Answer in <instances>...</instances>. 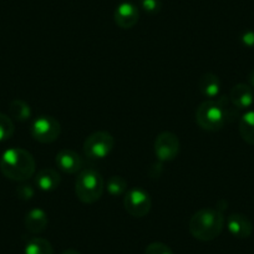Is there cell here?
Here are the masks:
<instances>
[{
  "label": "cell",
  "mask_w": 254,
  "mask_h": 254,
  "mask_svg": "<svg viewBox=\"0 0 254 254\" xmlns=\"http://www.w3.org/2000/svg\"><path fill=\"white\" fill-rule=\"evenodd\" d=\"M35 160L24 148H9L0 157V171L6 178L15 182H25L35 173Z\"/></svg>",
  "instance_id": "6da1fadb"
},
{
  "label": "cell",
  "mask_w": 254,
  "mask_h": 254,
  "mask_svg": "<svg viewBox=\"0 0 254 254\" xmlns=\"http://www.w3.org/2000/svg\"><path fill=\"white\" fill-rule=\"evenodd\" d=\"M224 214L219 208H202L190 217L188 229L196 239L209 242L222 233Z\"/></svg>",
  "instance_id": "7a4b0ae2"
},
{
  "label": "cell",
  "mask_w": 254,
  "mask_h": 254,
  "mask_svg": "<svg viewBox=\"0 0 254 254\" xmlns=\"http://www.w3.org/2000/svg\"><path fill=\"white\" fill-rule=\"evenodd\" d=\"M228 116V100L226 99H219L218 101L208 100L202 102L196 111V121L198 126L211 132L223 128Z\"/></svg>",
  "instance_id": "3957f363"
},
{
  "label": "cell",
  "mask_w": 254,
  "mask_h": 254,
  "mask_svg": "<svg viewBox=\"0 0 254 254\" xmlns=\"http://www.w3.org/2000/svg\"><path fill=\"white\" fill-rule=\"evenodd\" d=\"M105 190V181L95 168H84L79 172L75 183V193L82 203L92 204L101 198Z\"/></svg>",
  "instance_id": "277c9868"
},
{
  "label": "cell",
  "mask_w": 254,
  "mask_h": 254,
  "mask_svg": "<svg viewBox=\"0 0 254 254\" xmlns=\"http://www.w3.org/2000/svg\"><path fill=\"white\" fill-rule=\"evenodd\" d=\"M115 140L111 133L97 131L91 133L84 142V153L89 160H102L114 150Z\"/></svg>",
  "instance_id": "5b68a950"
},
{
  "label": "cell",
  "mask_w": 254,
  "mask_h": 254,
  "mask_svg": "<svg viewBox=\"0 0 254 254\" xmlns=\"http://www.w3.org/2000/svg\"><path fill=\"white\" fill-rule=\"evenodd\" d=\"M61 125L53 116H39L30 126V135L40 143H51L60 137Z\"/></svg>",
  "instance_id": "8992f818"
},
{
  "label": "cell",
  "mask_w": 254,
  "mask_h": 254,
  "mask_svg": "<svg viewBox=\"0 0 254 254\" xmlns=\"http://www.w3.org/2000/svg\"><path fill=\"white\" fill-rule=\"evenodd\" d=\"M124 206L127 213H130L132 217H145L150 213L151 207H152V201L145 190L140 187L131 188L125 193Z\"/></svg>",
  "instance_id": "52a82bcc"
},
{
  "label": "cell",
  "mask_w": 254,
  "mask_h": 254,
  "mask_svg": "<svg viewBox=\"0 0 254 254\" xmlns=\"http://www.w3.org/2000/svg\"><path fill=\"white\" fill-rule=\"evenodd\" d=\"M181 143L177 135L170 131L161 132L155 141V156L160 162H171L180 153Z\"/></svg>",
  "instance_id": "ba28073f"
},
{
  "label": "cell",
  "mask_w": 254,
  "mask_h": 254,
  "mask_svg": "<svg viewBox=\"0 0 254 254\" xmlns=\"http://www.w3.org/2000/svg\"><path fill=\"white\" fill-rule=\"evenodd\" d=\"M55 162L63 172L69 173V175H74V173L84 170V160H82L81 156L75 151L69 150V148H64V150L59 151Z\"/></svg>",
  "instance_id": "9c48e42d"
},
{
  "label": "cell",
  "mask_w": 254,
  "mask_h": 254,
  "mask_svg": "<svg viewBox=\"0 0 254 254\" xmlns=\"http://www.w3.org/2000/svg\"><path fill=\"white\" fill-rule=\"evenodd\" d=\"M115 23L121 29H131L138 23L140 11L137 6L132 3H121L114 13Z\"/></svg>",
  "instance_id": "30bf717a"
},
{
  "label": "cell",
  "mask_w": 254,
  "mask_h": 254,
  "mask_svg": "<svg viewBox=\"0 0 254 254\" xmlns=\"http://www.w3.org/2000/svg\"><path fill=\"white\" fill-rule=\"evenodd\" d=\"M227 228L229 233L239 239H246L251 237L253 232V224L251 219L241 213H233L227 219Z\"/></svg>",
  "instance_id": "8fae6325"
},
{
  "label": "cell",
  "mask_w": 254,
  "mask_h": 254,
  "mask_svg": "<svg viewBox=\"0 0 254 254\" xmlns=\"http://www.w3.org/2000/svg\"><path fill=\"white\" fill-rule=\"evenodd\" d=\"M229 101L236 109H249L254 102L253 89L247 84H237L231 90Z\"/></svg>",
  "instance_id": "7c38bea8"
},
{
  "label": "cell",
  "mask_w": 254,
  "mask_h": 254,
  "mask_svg": "<svg viewBox=\"0 0 254 254\" xmlns=\"http://www.w3.org/2000/svg\"><path fill=\"white\" fill-rule=\"evenodd\" d=\"M24 224H25V228L30 233H41V232L45 231L49 224L48 214L41 208L30 209L26 213L25 219H24Z\"/></svg>",
  "instance_id": "4fadbf2b"
},
{
  "label": "cell",
  "mask_w": 254,
  "mask_h": 254,
  "mask_svg": "<svg viewBox=\"0 0 254 254\" xmlns=\"http://www.w3.org/2000/svg\"><path fill=\"white\" fill-rule=\"evenodd\" d=\"M61 182L60 175L54 168H43L35 176V185L44 192L56 190Z\"/></svg>",
  "instance_id": "5bb4252c"
},
{
  "label": "cell",
  "mask_w": 254,
  "mask_h": 254,
  "mask_svg": "<svg viewBox=\"0 0 254 254\" xmlns=\"http://www.w3.org/2000/svg\"><path fill=\"white\" fill-rule=\"evenodd\" d=\"M198 90L203 96L208 99H214L221 92V81L218 76L212 72L203 74L198 80Z\"/></svg>",
  "instance_id": "9a60e30c"
},
{
  "label": "cell",
  "mask_w": 254,
  "mask_h": 254,
  "mask_svg": "<svg viewBox=\"0 0 254 254\" xmlns=\"http://www.w3.org/2000/svg\"><path fill=\"white\" fill-rule=\"evenodd\" d=\"M239 135L244 142L254 146V111L242 115L239 120Z\"/></svg>",
  "instance_id": "2e32d148"
},
{
  "label": "cell",
  "mask_w": 254,
  "mask_h": 254,
  "mask_svg": "<svg viewBox=\"0 0 254 254\" xmlns=\"http://www.w3.org/2000/svg\"><path fill=\"white\" fill-rule=\"evenodd\" d=\"M9 114H10V117H13L16 121L24 122L28 121L31 117V109L28 102H25L24 100L16 99L10 102Z\"/></svg>",
  "instance_id": "e0dca14e"
},
{
  "label": "cell",
  "mask_w": 254,
  "mask_h": 254,
  "mask_svg": "<svg viewBox=\"0 0 254 254\" xmlns=\"http://www.w3.org/2000/svg\"><path fill=\"white\" fill-rule=\"evenodd\" d=\"M24 254H54V248L45 238H31L26 243Z\"/></svg>",
  "instance_id": "ac0fdd59"
},
{
  "label": "cell",
  "mask_w": 254,
  "mask_h": 254,
  "mask_svg": "<svg viewBox=\"0 0 254 254\" xmlns=\"http://www.w3.org/2000/svg\"><path fill=\"white\" fill-rule=\"evenodd\" d=\"M106 190L111 196H122L127 192V181L121 176H111L106 182Z\"/></svg>",
  "instance_id": "d6986e66"
},
{
  "label": "cell",
  "mask_w": 254,
  "mask_h": 254,
  "mask_svg": "<svg viewBox=\"0 0 254 254\" xmlns=\"http://www.w3.org/2000/svg\"><path fill=\"white\" fill-rule=\"evenodd\" d=\"M15 127L11 117L0 112V142L9 140L14 135Z\"/></svg>",
  "instance_id": "ffe728a7"
},
{
  "label": "cell",
  "mask_w": 254,
  "mask_h": 254,
  "mask_svg": "<svg viewBox=\"0 0 254 254\" xmlns=\"http://www.w3.org/2000/svg\"><path fill=\"white\" fill-rule=\"evenodd\" d=\"M140 5L145 13L151 14V15L158 14L162 9L161 0H140Z\"/></svg>",
  "instance_id": "44dd1931"
},
{
  "label": "cell",
  "mask_w": 254,
  "mask_h": 254,
  "mask_svg": "<svg viewBox=\"0 0 254 254\" xmlns=\"http://www.w3.org/2000/svg\"><path fill=\"white\" fill-rule=\"evenodd\" d=\"M145 254H173L172 249L162 242H153L146 247Z\"/></svg>",
  "instance_id": "7402d4cb"
},
{
  "label": "cell",
  "mask_w": 254,
  "mask_h": 254,
  "mask_svg": "<svg viewBox=\"0 0 254 254\" xmlns=\"http://www.w3.org/2000/svg\"><path fill=\"white\" fill-rule=\"evenodd\" d=\"M16 194L23 201H30L34 197V194H35V190H34V187L31 185L23 183V185L18 186V188H16Z\"/></svg>",
  "instance_id": "603a6c76"
},
{
  "label": "cell",
  "mask_w": 254,
  "mask_h": 254,
  "mask_svg": "<svg viewBox=\"0 0 254 254\" xmlns=\"http://www.w3.org/2000/svg\"><path fill=\"white\" fill-rule=\"evenodd\" d=\"M241 43L247 48H254V30H246L241 35Z\"/></svg>",
  "instance_id": "cb8c5ba5"
},
{
  "label": "cell",
  "mask_w": 254,
  "mask_h": 254,
  "mask_svg": "<svg viewBox=\"0 0 254 254\" xmlns=\"http://www.w3.org/2000/svg\"><path fill=\"white\" fill-rule=\"evenodd\" d=\"M248 82H249V86H251L252 89H254V70L253 71H251V74L248 75Z\"/></svg>",
  "instance_id": "d4e9b609"
},
{
  "label": "cell",
  "mask_w": 254,
  "mask_h": 254,
  "mask_svg": "<svg viewBox=\"0 0 254 254\" xmlns=\"http://www.w3.org/2000/svg\"><path fill=\"white\" fill-rule=\"evenodd\" d=\"M61 254H81V253L77 252L76 249H66V251H64Z\"/></svg>",
  "instance_id": "484cf974"
}]
</instances>
